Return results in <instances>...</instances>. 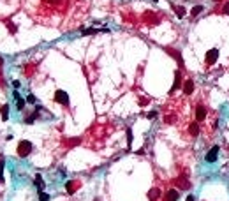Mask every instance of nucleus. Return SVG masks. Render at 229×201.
Wrapping results in <instances>:
<instances>
[{"mask_svg":"<svg viewBox=\"0 0 229 201\" xmlns=\"http://www.w3.org/2000/svg\"><path fill=\"white\" fill-rule=\"evenodd\" d=\"M32 150H34V145H32L28 140H23V141H20V145H18V148H16V152H18V155L20 157H28L32 153Z\"/></svg>","mask_w":229,"mask_h":201,"instance_id":"nucleus-1","label":"nucleus"},{"mask_svg":"<svg viewBox=\"0 0 229 201\" xmlns=\"http://www.w3.org/2000/svg\"><path fill=\"white\" fill-rule=\"evenodd\" d=\"M55 102L60 104V106H63V108H69L71 99H69V95H67V92L65 90H56L55 92Z\"/></svg>","mask_w":229,"mask_h":201,"instance_id":"nucleus-2","label":"nucleus"},{"mask_svg":"<svg viewBox=\"0 0 229 201\" xmlns=\"http://www.w3.org/2000/svg\"><path fill=\"white\" fill-rule=\"evenodd\" d=\"M206 115H208V110L203 102H199L198 108H196V122H205L206 120Z\"/></svg>","mask_w":229,"mask_h":201,"instance_id":"nucleus-3","label":"nucleus"},{"mask_svg":"<svg viewBox=\"0 0 229 201\" xmlns=\"http://www.w3.org/2000/svg\"><path fill=\"white\" fill-rule=\"evenodd\" d=\"M217 58H219V50L217 48H211V50L206 51V65H213L215 62H217Z\"/></svg>","mask_w":229,"mask_h":201,"instance_id":"nucleus-4","label":"nucleus"},{"mask_svg":"<svg viewBox=\"0 0 229 201\" xmlns=\"http://www.w3.org/2000/svg\"><path fill=\"white\" fill-rule=\"evenodd\" d=\"M219 152H220V147H211L208 150V153H206V157H205V161L208 162V164H211V162H215L217 161V155H219Z\"/></svg>","mask_w":229,"mask_h":201,"instance_id":"nucleus-5","label":"nucleus"},{"mask_svg":"<svg viewBox=\"0 0 229 201\" xmlns=\"http://www.w3.org/2000/svg\"><path fill=\"white\" fill-rule=\"evenodd\" d=\"M182 87V71H176L175 72V81H173V87H171V90H169V95H173L175 92L178 90Z\"/></svg>","mask_w":229,"mask_h":201,"instance_id":"nucleus-6","label":"nucleus"},{"mask_svg":"<svg viewBox=\"0 0 229 201\" xmlns=\"http://www.w3.org/2000/svg\"><path fill=\"white\" fill-rule=\"evenodd\" d=\"M175 185H176L178 189H189L190 187V182H189V178L185 175H180L176 180H175Z\"/></svg>","mask_w":229,"mask_h":201,"instance_id":"nucleus-7","label":"nucleus"},{"mask_svg":"<svg viewBox=\"0 0 229 201\" xmlns=\"http://www.w3.org/2000/svg\"><path fill=\"white\" fill-rule=\"evenodd\" d=\"M192 92H194V81L185 80L183 81V94H185V95H190Z\"/></svg>","mask_w":229,"mask_h":201,"instance_id":"nucleus-8","label":"nucleus"},{"mask_svg":"<svg viewBox=\"0 0 229 201\" xmlns=\"http://www.w3.org/2000/svg\"><path fill=\"white\" fill-rule=\"evenodd\" d=\"M160 196H162V191H160V189H157V187H153L152 191L148 192V199H150V201L160 199Z\"/></svg>","mask_w":229,"mask_h":201,"instance_id":"nucleus-9","label":"nucleus"},{"mask_svg":"<svg viewBox=\"0 0 229 201\" xmlns=\"http://www.w3.org/2000/svg\"><path fill=\"white\" fill-rule=\"evenodd\" d=\"M167 53L173 57V58H176V62H178V65L180 67H183V58H182V55H180V51H176V50H171V48H167Z\"/></svg>","mask_w":229,"mask_h":201,"instance_id":"nucleus-10","label":"nucleus"},{"mask_svg":"<svg viewBox=\"0 0 229 201\" xmlns=\"http://www.w3.org/2000/svg\"><path fill=\"white\" fill-rule=\"evenodd\" d=\"M78 187H79V183H78L76 180H71V182H67V183H65V189H67L69 194H74V192L78 191Z\"/></svg>","mask_w":229,"mask_h":201,"instance_id":"nucleus-11","label":"nucleus"},{"mask_svg":"<svg viewBox=\"0 0 229 201\" xmlns=\"http://www.w3.org/2000/svg\"><path fill=\"white\" fill-rule=\"evenodd\" d=\"M189 132H190V136H192V138H196L199 132H201V131H199V122L190 124V125H189Z\"/></svg>","mask_w":229,"mask_h":201,"instance_id":"nucleus-12","label":"nucleus"},{"mask_svg":"<svg viewBox=\"0 0 229 201\" xmlns=\"http://www.w3.org/2000/svg\"><path fill=\"white\" fill-rule=\"evenodd\" d=\"M0 115H2V120H9V104H2L0 106Z\"/></svg>","mask_w":229,"mask_h":201,"instance_id":"nucleus-13","label":"nucleus"},{"mask_svg":"<svg viewBox=\"0 0 229 201\" xmlns=\"http://www.w3.org/2000/svg\"><path fill=\"white\" fill-rule=\"evenodd\" d=\"M178 196H180V194H178L176 189H169V191H167V194H166V201H176Z\"/></svg>","mask_w":229,"mask_h":201,"instance_id":"nucleus-14","label":"nucleus"},{"mask_svg":"<svg viewBox=\"0 0 229 201\" xmlns=\"http://www.w3.org/2000/svg\"><path fill=\"white\" fill-rule=\"evenodd\" d=\"M173 11L176 12V16H178V18H183V16L187 14L185 7H182V5H173Z\"/></svg>","mask_w":229,"mask_h":201,"instance_id":"nucleus-15","label":"nucleus"},{"mask_svg":"<svg viewBox=\"0 0 229 201\" xmlns=\"http://www.w3.org/2000/svg\"><path fill=\"white\" fill-rule=\"evenodd\" d=\"M25 106H27V99H23V97H18L16 99V108H18V111H23L25 110Z\"/></svg>","mask_w":229,"mask_h":201,"instance_id":"nucleus-16","label":"nucleus"},{"mask_svg":"<svg viewBox=\"0 0 229 201\" xmlns=\"http://www.w3.org/2000/svg\"><path fill=\"white\" fill-rule=\"evenodd\" d=\"M203 11H205V7H203V5H194V7H192V11H190V16H192V18H196V16H198V14H201Z\"/></svg>","mask_w":229,"mask_h":201,"instance_id":"nucleus-17","label":"nucleus"},{"mask_svg":"<svg viewBox=\"0 0 229 201\" xmlns=\"http://www.w3.org/2000/svg\"><path fill=\"white\" fill-rule=\"evenodd\" d=\"M35 185H37V189H39V192H41L42 189H44V180H42V176L39 175V173L35 175Z\"/></svg>","mask_w":229,"mask_h":201,"instance_id":"nucleus-18","label":"nucleus"},{"mask_svg":"<svg viewBox=\"0 0 229 201\" xmlns=\"http://www.w3.org/2000/svg\"><path fill=\"white\" fill-rule=\"evenodd\" d=\"M35 118H37V111H35V113H32V115H28V117L25 118V124H34Z\"/></svg>","mask_w":229,"mask_h":201,"instance_id":"nucleus-19","label":"nucleus"},{"mask_svg":"<svg viewBox=\"0 0 229 201\" xmlns=\"http://www.w3.org/2000/svg\"><path fill=\"white\" fill-rule=\"evenodd\" d=\"M0 182H4V157L0 155Z\"/></svg>","mask_w":229,"mask_h":201,"instance_id":"nucleus-20","label":"nucleus"},{"mask_svg":"<svg viewBox=\"0 0 229 201\" xmlns=\"http://www.w3.org/2000/svg\"><path fill=\"white\" fill-rule=\"evenodd\" d=\"M39 201H50V194H46V192H39Z\"/></svg>","mask_w":229,"mask_h":201,"instance_id":"nucleus-21","label":"nucleus"},{"mask_svg":"<svg viewBox=\"0 0 229 201\" xmlns=\"http://www.w3.org/2000/svg\"><path fill=\"white\" fill-rule=\"evenodd\" d=\"M131 143H132V131H131V129H127V145L131 147Z\"/></svg>","mask_w":229,"mask_h":201,"instance_id":"nucleus-22","label":"nucleus"},{"mask_svg":"<svg viewBox=\"0 0 229 201\" xmlns=\"http://www.w3.org/2000/svg\"><path fill=\"white\" fill-rule=\"evenodd\" d=\"M27 102H28V104H35V102H37V99H35V95H28V97H27Z\"/></svg>","mask_w":229,"mask_h":201,"instance_id":"nucleus-23","label":"nucleus"},{"mask_svg":"<svg viewBox=\"0 0 229 201\" xmlns=\"http://www.w3.org/2000/svg\"><path fill=\"white\" fill-rule=\"evenodd\" d=\"M92 34H97V30L95 28H86V30H83V35H92Z\"/></svg>","mask_w":229,"mask_h":201,"instance_id":"nucleus-24","label":"nucleus"},{"mask_svg":"<svg viewBox=\"0 0 229 201\" xmlns=\"http://www.w3.org/2000/svg\"><path fill=\"white\" fill-rule=\"evenodd\" d=\"M146 118H150V120H153V118H157V111H150V113L146 115Z\"/></svg>","mask_w":229,"mask_h":201,"instance_id":"nucleus-25","label":"nucleus"},{"mask_svg":"<svg viewBox=\"0 0 229 201\" xmlns=\"http://www.w3.org/2000/svg\"><path fill=\"white\" fill-rule=\"evenodd\" d=\"M222 12H224V14H229V2H226V4H224V7H222Z\"/></svg>","mask_w":229,"mask_h":201,"instance_id":"nucleus-26","label":"nucleus"},{"mask_svg":"<svg viewBox=\"0 0 229 201\" xmlns=\"http://www.w3.org/2000/svg\"><path fill=\"white\" fill-rule=\"evenodd\" d=\"M12 87H14V88H20V87H21V83H20L18 80H14V81H12Z\"/></svg>","mask_w":229,"mask_h":201,"instance_id":"nucleus-27","label":"nucleus"},{"mask_svg":"<svg viewBox=\"0 0 229 201\" xmlns=\"http://www.w3.org/2000/svg\"><path fill=\"white\" fill-rule=\"evenodd\" d=\"M48 2H50V4H53V5H58L62 0H48Z\"/></svg>","mask_w":229,"mask_h":201,"instance_id":"nucleus-28","label":"nucleus"},{"mask_svg":"<svg viewBox=\"0 0 229 201\" xmlns=\"http://www.w3.org/2000/svg\"><path fill=\"white\" fill-rule=\"evenodd\" d=\"M78 143H81V140H71L69 141V145H78Z\"/></svg>","mask_w":229,"mask_h":201,"instance_id":"nucleus-29","label":"nucleus"},{"mask_svg":"<svg viewBox=\"0 0 229 201\" xmlns=\"http://www.w3.org/2000/svg\"><path fill=\"white\" fill-rule=\"evenodd\" d=\"M12 97H14V99H18V97H20V92L14 90V92H12Z\"/></svg>","mask_w":229,"mask_h":201,"instance_id":"nucleus-30","label":"nucleus"},{"mask_svg":"<svg viewBox=\"0 0 229 201\" xmlns=\"http://www.w3.org/2000/svg\"><path fill=\"white\" fill-rule=\"evenodd\" d=\"M185 201H194V196H192V194H189L187 198H185Z\"/></svg>","mask_w":229,"mask_h":201,"instance_id":"nucleus-31","label":"nucleus"},{"mask_svg":"<svg viewBox=\"0 0 229 201\" xmlns=\"http://www.w3.org/2000/svg\"><path fill=\"white\" fill-rule=\"evenodd\" d=\"M2 64H4V60H2V58H0V65H2Z\"/></svg>","mask_w":229,"mask_h":201,"instance_id":"nucleus-32","label":"nucleus"}]
</instances>
